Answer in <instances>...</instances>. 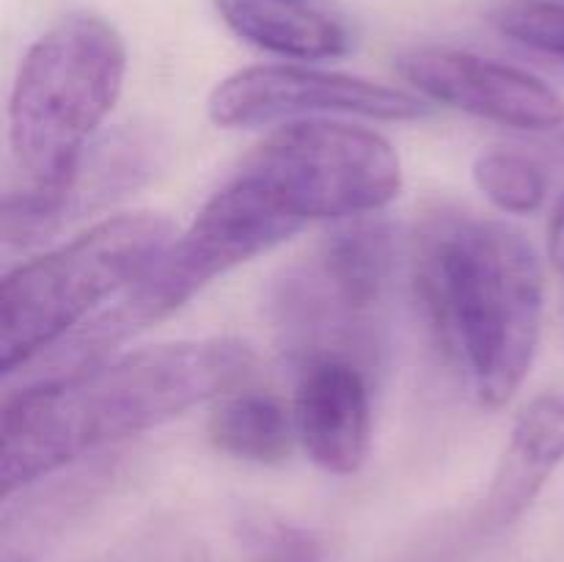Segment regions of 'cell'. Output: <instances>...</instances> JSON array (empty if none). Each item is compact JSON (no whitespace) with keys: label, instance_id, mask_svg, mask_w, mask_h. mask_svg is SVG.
I'll list each match as a JSON object with an SVG mask.
<instances>
[{"label":"cell","instance_id":"cell-1","mask_svg":"<svg viewBox=\"0 0 564 562\" xmlns=\"http://www.w3.org/2000/svg\"><path fill=\"white\" fill-rule=\"evenodd\" d=\"M251 367V347L215 336L143 347L64 378L20 383L6 395L0 424L3 499L229 395Z\"/></svg>","mask_w":564,"mask_h":562},{"label":"cell","instance_id":"cell-2","mask_svg":"<svg viewBox=\"0 0 564 562\" xmlns=\"http://www.w3.org/2000/svg\"><path fill=\"white\" fill-rule=\"evenodd\" d=\"M411 275L446 361L482 406H507L543 328V268L532 242L501 220L441 207L413 235Z\"/></svg>","mask_w":564,"mask_h":562},{"label":"cell","instance_id":"cell-3","mask_svg":"<svg viewBox=\"0 0 564 562\" xmlns=\"http://www.w3.org/2000/svg\"><path fill=\"white\" fill-rule=\"evenodd\" d=\"M127 75L116 25L88 11L64 17L28 47L9 99V141L25 191L58 193L102 127Z\"/></svg>","mask_w":564,"mask_h":562},{"label":"cell","instance_id":"cell-4","mask_svg":"<svg viewBox=\"0 0 564 562\" xmlns=\"http://www.w3.org/2000/svg\"><path fill=\"white\" fill-rule=\"evenodd\" d=\"M397 273L394 231L356 218L330 231L273 287L270 320L297 369L347 361L372 378L386 350V314Z\"/></svg>","mask_w":564,"mask_h":562},{"label":"cell","instance_id":"cell-5","mask_svg":"<svg viewBox=\"0 0 564 562\" xmlns=\"http://www.w3.org/2000/svg\"><path fill=\"white\" fill-rule=\"evenodd\" d=\"M169 242L171 224L160 215H116L11 270L0 290L3 378L80 328L99 303L121 295Z\"/></svg>","mask_w":564,"mask_h":562},{"label":"cell","instance_id":"cell-6","mask_svg":"<svg viewBox=\"0 0 564 562\" xmlns=\"http://www.w3.org/2000/svg\"><path fill=\"white\" fill-rule=\"evenodd\" d=\"M240 174L257 182L297 226L367 218L402 191V163L380 132L334 119L292 121L264 138Z\"/></svg>","mask_w":564,"mask_h":562},{"label":"cell","instance_id":"cell-7","mask_svg":"<svg viewBox=\"0 0 564 562\" xmlns=\"http://www.w3.org/2000/svg\"><path fill=\"white\" fill-rule=\"evenodd\" d=\"M209 119L218 127H262L281 119H325L361 116L378 121L424 119V99L341 72L312 66L268 64L248 66L224 77L209 94Z\"/></svg>","mask_w":564,"mask_h":562},{"label":"cell","instance_id":"cell-8","mask_svg":"<svg viewBox=\"0 0 564 562\" xmlns=\"http://www.w3.org/2000/svg\"><path fill=\"white\" fill-rule=\"evenodd\" d=\"M397 66L419 94L477 119L516 130L564 125V99L549 83L518 66L449 47L411 50Z\"/></svg>","mask_w":564,"mask_h":562},{"label":"cell","instance_id":"cell-9","mask_svg":"<svg viewBox=\"0 0 564 562\" xmlns=\"http://www.w3.org/2000/svg\"><path fill=\"white\" fill-rule=\"evenodd\" d=\"M297 441L323 472L350 477L372 446V378L347 361H317L297 369Z\"/></svg>","mask_w":564,"mask_h":562},{"label":"cell","instance_id":"cell-10","mask_svg":"<svg viewBox=\"0 0 564 562\" xmlns=\"http://www.w3.org/2000/svg\"><path fill=\"white\" fill-rule=\"evenodd\" d=\"M149 147L138 136L108 138L88 149L69 185L58 193H33L20 187L3 198V246L25 248L53 235L64 220L94 209L119 193L138 187L149 174Z\"/></svg>","mask_w":564,"mask_h":562},{"label":"cell","instance_id":"cell-11","mask_svg":"<svg viewBox=\"0 0 564 562\" xmlns=\"http://www.w3.org/2000/svg\"><path fill=\"white\" fill-rule=\"evenodd\" d=\"M116 468V457L99 455L94 463L72 468L64 477L50 474L25 485L17 490V501L6 496L0 562H42L47 551L108 494Z\"/></svg>","mask_w":564,"mask_h":562},{"label":"cell","instance_id":"cell-12","mask_svg":"<svg viewBox=\"0 0 564 562\" xmlns=\"http://www.w3.org/2000/svg\"><path fill=\"white\" fill-rule=\"evenodd\" d=\"M564 463V395L534 397L512 424L510 441L496 466L479 523L488 532L512 527Z\"/></svg>","mask_w":564,"mask_h":562},{"label":"cell","instance_id":"cell-13","mask_svg":"<svg viewBox=\"0 0 564 562\" xmlns=\"http://www.w3.org/2000/svg\"><path fill=\"white\" fill-rule=\"evenodd\" d=\"M215 9L235 36L281 58H339L356 44L350 20L328 0H215Z\"/></svg>","mask_w":564,"mask_h":562},{"label":"cell","instance_id":"cell-14","mask_svg":"<svg viewBox=\"0 0 564 562\" xmlns=\"http://www.w3.org/2000/svg\"><path fill=\"white\" fill-rule=\"evenodd\" d=\"M295 439V417L268 391L231 389L209 417V441L235 461L273 466L286 461Z\"/></svg>","mask_w":564,"mask_h":562},{"label":"cell","instance_id":"cell-15","mask_svg":"<svg viewBox=\"0 0 564 562\" xmlns=\"http://www.w3.org/2000/svg\"><path fill=\"white\" fill-rule=\"evenodd\" d=\"M474 182L479 193L501 213L529 215L540 209L549 193L545 171L529 154L512 149H485L474 160Z\"/></svg>","mask_w":564,"mask_h":562},{"label":"cell","instance_id":"cell-16","mask_svg":"<svg viewBox=\"0 0 564 562\" xmlns=\"http://www.w3.org/2000/svg\"><path fill=\"white\" fill-rule=\"evenodd\" d=\"M494 22L512 42L564 61V3L560 0H516L501 6Z\"/></svg>","mask_w":564,"mask_h":562},{"label":"cell","instance_id":"cell-17","mask_svg":"<svg viewBox=\"0 0 564 562\" xmlns=\"http://www.w3.org/2000/svg\"><path fill=\"white\" fill-rule=\"evenodd\" d=\"M549 251H551V259H554V268L560 270L564 281V198L560 202V207L554 209V218H551Z\"/></svg>","mask_w":564,"mask_h":562},{"label":"cell","instance_id":"cell-18","mask_svg":"<svg viewBox=\"0 0 564 562\" xmlns=\"http://www.w3.org/2000/svg\"><path fill=\"white\" fill-rule=\"evenodd\" d=\"M560 3H564V0H560Z\"/></svg>","mask_w":564,"mask_h":562}]
</instances>
